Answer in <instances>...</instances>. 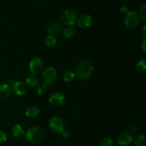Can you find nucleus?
<instances>
[{"mask_svg": "<svg viewBox=\"0 0 146 146\" xmlns=\"http://www.w3.org/2000/svg\"><path fill=\"white\" fill-rule=\"evenodd\" d=\"M94 72V66L90 61L83 60L80 61L76 66V75L81 80L88 79L92 76Z\"/></svg>", "mask_w": 146, "mask_h": 146, "instance_id": "obj_1", "label": "nucleus"}, {"mask_svg": "<svg viewBox=\"0 0 146 146\" xmlns=\"http://www.w3.org/2000/svg\"><path fill=\"white\" fill-rule=\"evenodd\" d=\"M25 137L27 141L31 144L41 143L45 138L44 131L38 127H31L27 131Z\"/></svg>", "mask_w": 146, "mask_h": 146, "instance_id": "obj_2", "label": "nucleus"}, {"mask_svg": "<svg viewBox=\"0 0 146 146\" xmlns=\"http://www.w3.org/2000/svg\"><path fill=\"white\" fill-rule=\"evenodd\" d=\"M48 125L51 131L56 134H61L65 131V124L64 121L58 116H54L51 118Z\"/></svg>", "mask_w": 146, "mask_h": 146, "instance_id": "obj_3", "label": "nucleus"}, {"mask_svg": "<svg viewBox=\"0 0 146 146\" xmlns=\"http://www.w3.org/2000/svg\"><path fill=\"white\" fill-rule=\"evenodd\" d=\"M61 19L65 25L71 27L76 23L77 17L75 11L70 9H64L61 13Z\"/></svg>", "mask_w": 146, "mask_h": 146, "instance_id": "obj_4", "label": "nucleus"}, {"mask_svg": "<svg viewBox=\"0 0 146 146\" xmlns=\"http://www.w3.org/2000/svg\"><path fill=\"white\" fill-rule=\"evenodd\" d=\"M57 78V71L54 67H49L44 70L41 75V79L44 84L46 85H51L56 81Z\"/></svg>", "mask_w": 146, "mask_h": 146, "instance_id": "obj_5", "label": "nucleus"}, {"mask_svg": "<svg viewBox=\"0 0 146 146\" xmlns=\"http://www.w3.org/2000/svg\"><path fill=\"white\" fill-rule=\"evenodd\" d=\"M139 24V16L135 11H128L125 19V24L130 29L136 28Z\"/></svg>", "mask_w": 146, "mask_h": 146, "instance_id": "obj_6", "label": "nucleus"}, {"mask_svg": "<svg viewBox=\"0 0 146 146\" xmlns=\"http://www.w3.org/2000/svg\"><path fill=\"white\" fill-rule=\"evenodd\" d=\"M44 66V64L41 58H34L31 61L29 64V69L32 74H36L41 71Z\"/></svg>", "mask_w": 146, "mask_h": 146, "instance_id": "obj_7", "label": "nucleus"}, {"mask_svg": "<svg viewBox=\"0 0 146 146\" xmlns=\"http://www.w3.org/2000/svg\"><path fill=\"white\" fill-rule=\"evenodd\" d=\"M65 100V96L64 94L61 93H54L52 95L50 96L49 99H48V102L51 104L52 106L54 107H58L61 106L64 102Z\"/></svg>", "mask_w": 146, "mask_h": 146, "instance_id": "obj_8", "label": "nucleus"}, {"mask_svg": "<svg viewBox=\"0 0 146 146\" xmlns=\"http://www.w3.org/2000/svg\"><path fill=\"white\" fill-rule=\"evenodd\" d=\"M92 22V17H91V16L88 15V14H84V15L81 16L76 21L78 27L83 29L91 27Z\"/></svg>", "mask_w": 146, "mask_h": 146, "instance_id": "obj_9", "label": "nucleus"}, {"mask_svg": "<svg viewBox=\"0 0 146 146\" xmlns=\"http://www.w3.org/2000/svg\"><path fill=\"white\" fill-rule=\"evenodd\" d=\"M12 91L17 96H21L27 93V87L26 84L23 82L17 81V82H14V84H12Z\"/></svg>", "mask_w": 146, "mask_h": 146, "instance_id": "obj_10", "label": "nucleus"}, {"mask_svg": "<svg viewBox=\"0 0 146 146\" xmlns=\"http://www.w3.org/2000/svg\"><path fill=\"white\" fill-rule=\"evenodd\" d=\"M117 141H118V143L121 145L126 146L132 143V135L129 134L128 133H122L118 136Z\"/></svg>", "mask_w": 146, "mask_h": 146, "instance_id": "obj_11", "label": "nucleus"}, {"mask_svg": "<svg viewBox=\"0 0 146 146\" xmlns=\"http://www.w3.org/2000/svg\"><path fill=\"white\" fill-rule=\"evenodd\" d=\"M11 88L7 84L0 85V101H5L9 98L11 95Z\"/></svg>", "mask_w": 146, "mask_h": 146, "instance_id": "obj_12", "label": "nucleus"}, {"mask_svg": "<svg viewBox=\"0 0 146 146\" xmlns=\"http://www.w3.org/2000/svg\"><path fill=\"white\" fill-rule=\"evenodd\" d=\"M61 24L58 21H53L48 24V27L47 28V33L51 35H58L61 31Z\"/></svg>", "mask_w": 146, "mask_h": 146, "instance_id": "obj_13", "label": "nucleus"}, {"mask_svg": "<svg viewBox=\"0 0 146 146\" xmlns=\"http://www.w3.org/2000/svg\"><path fill=\"white\" fill-rule=\"evenodd\" d=\"M25 114L27 116L29 117V118H35L39 114V109L36 106H31L27 108Z\"/></svg>", "mask_w": 146, "mask_h": 146, "instance_id": "obj_14", "label": "nucleus"}, {"mask_svg": "<svg viewBox=\"0 0 146 146\" xmlns=\"http://www.w3.org/2000/svg\"><path fill=\"white\" fill-rule=\"evenodd\" d=\"M11 133H12V135L14 137H16V138H19V137H21L24 135V131L21 125H19V124H16L11 128Z\"/></svg>", "mask_w": 146, "mask_h": 146, "instance_id": "obj_15", "label": "nucleus"}, {"mask_svg": "<svg viewBox=\"0 0 146 146\" xmlns=\"http://www.w3.org/2000/svg\"><path fill=\"white\" fill-rule=\"evenodd\" d=\"M76 78V74L72 71H65L63 74V79L66 82H71V81H74Z\"/></svg>", "mask_w": 146, "mask_h": 146, "instance_id": "obj_16", "label": "nucleus"}, {"mask_svg": "<svg viewBox=\"0 0 146 146\" xmlns=\"http://www.w3.org/2000/svg\"><path fill=\"white\" fill-rule=\"evenodd\" d=\"M26 82L29 86L36 87L38 86L39 81H38L37 77L34 76H29L27 78H26Z\"/></svg>", "mask_w": 146, "mask_h": 146, "instance_id": "obj_17", "label": "nucleus"}, {"mask_svg": "<svg viewBox=\"0 0 146 146\" xmlns=\"http://www.w3.org/2000/svg\"><path fill=\"white\" fill-rule=\"evenodd\" d=\"M134 146H146V138L145 135H137L134 140Z\"/></svg>", "mask_w": 146, "mask_h": 146, "instance_id": "obj_18", "label": "nucleus"}, {"mask_svg": "<svg viewBox=\"0 0 146 146\" xmlns=\"http://www.w3.org/2000/svg\"><path fill=\"white\" fill-rule=\"evenodd\" d=\"M45 44L48 47L54 46L56 44V38L55 36L48 34L46 38Z\"/></svg>", "mask_w": 146, "mask_h": 146, "instance_id": "obj_19", "label": "nucleus"}, {"mask_svg": "<svg viewBox=\"0 0 146 146\" xmlns=\"http://www.w3.org/2000/svg\"><path fill=\"white\" fill-rule=\"evenodd\" d=\"M74 30L72 27H68L64 29L62 31V35L64 38H69L74 36Z\"/></svg>", "mask_w": 146, "mask_h": 146, "instance_id": "obj_20", "label": "nucleus"}, {"mask_svg": "<svg viewBox=\"0 0 146 146\" xmlns=\"http://www.w3.org/2000/svg\"><path fill=\"white\" fill-rule=\"evenodd\" d=\"M136 68L140 72H145L146 71V61L145 60H141L138 61V64H136Z\"/></svg>", "mask_w": 146, "mask_h": 146, "instance_id": "obj_21", "label": "nucleus"}, {"mask_svg": "<svg viewBox=\"0 0 146 146\" xmlns=\"http://www.w3.org/2000/svg\"><path fill=\"white\" fill-rule=\"evenodd\" d=\"M113 143L111 138H105L102 139V141L100 142L99 146H113Z\"/></svg>", "mask_w": 146, "mask_h": 146, "instance_id": "obj_22", "label": "nucleus"}, {"mask_svg": "<svg viewBox=\"0 0 146 146\" xmlns=\"http://www.w3.org/2000/svg\"><path fill=\"white\" fill-rule=\"evenodd\" d=\"M46 90L47 85L46 84H44V83H42V84H41L40 85H38V87H37V93H38L39 95H42L44 93H46Z\"/></svg>", "mask_w": 146, "mask_h": 146, "instance_id": "obj_23", "label": "nucleus"}, {"mask_svg": "<svg viewBox=\"0 0 146 146\" xmlns=\"http://www.w3.org/2000/svg\"><path fill=\"white\" fill-rule=\"evenodd\" d=\"M139 15L141 19L143 21H146V6L143 5L141 7L139 11Z\"/></svg>", "mask_w": 146, "mask_h": 146, "instance_id": "obj_24", "label": "nucleus"}, {"mask_svg": "<svg viewBox=\"0 0 146 146\" xmlns=\"http://www.w3.org/2000/svg\"><path fill=\"white\" fill-rule=\"evenodd\" d=\"M127 130L129 133V134H135L136 132V127H135V124H133L131 123H128L127 124Z\"/></svg>", "mask_w": 146, "mask_h": 146, "instance_id": "obj_25", "label": "nucleus"}, {"mask_svg": "<svg viewBox=\"0 0 146 146\" xmlns=\"http://www.w3.org/2000/svg\"><path fill=\"white\" fill-rule=\"evenodd\" d=\"M7 140V135L4 131H0V143L6 142Z\"/></svg>", "mask_w": 146, "mask_h": 146, "instance_id": "obj_26", "label": "nucleus"}, {"mask_svg": "<svg viewBox=\"0 0 146 146\" xmlns=\"http://www.w3.org/2000/svg\"><path fill=\"white\" fill-rule=\"evenodd\" d=\"M120 11H121V12L123 13V14H126L129 11H128V8H127L125 6H123V7H121V9H120Z\"/></svg>", "mask_w": 146, "mask_h": 146, "instance_id": "obj_27", "label": "nucleus"}, {"mask_svg": "<svg viewBox=\"0 0 146 146\" xmlns=\"http://www.w3.org/2000/svg\"><path fill=\"white\" fill-rule=\"evenodd\" d=\"M63 137L65 138H68L70 137V133L67 131H64V132L62 133Z\"/></svg>", "mask_w": 146, "mask_h": 146, "instance_id": "obj_28", "label": "nucleus"}, {"mask_svg": "<svg viewBox=\"0 0 146 146\" xmlns=\"http://www.w3.org/2000/svg\"><path fill=\"white\" fill-rule=\"evenodd\" d=\"M145 44H146V38H143V40L141 42V46H142L143 51H145Z\"/></svg>", "mask_w": 146, "mask_h": 146, "instance_id": "obj_29", "label": "nucleus"}, {"mask_svg": "<svg viewBox=\"0 0 146 146\" xmlns=\"http://www.w3.org/2000/svg\"><path fill=\"white\" fill-rule=\"evenodd\" d=\"M141 33H142V34L143 36H146V26L145 25L143 26V27L142 28Z\"/></svg>", "mask_w": 146, "mask_h": 146, "instance_id": "obj_30", "label": "nucleus"}, {"mask_svg": "<svg viewBox=\"0 0 146 146\" xmlns=\"http://www.w3.org/2000/svg\"><path fill=\"white\" fill-rule=\"evenodd\" d=\"M41 1H42V0H41Z\"/></svg>", "mask_w": 146, "mask_h": 146, "instance_id": "obj_31", "label": "nucleus"}, {"mask_svg": "<svg viewBox=\"0 0 146 146\" xmlns=\"http://www.w3.org/2000/svg\"><path fill=\"white\" fill-rule=\"evenodd\" d=\"M0 146H1V145H0Z\"/></svg>", "mask_w": 146, "mask_h": 146, "instance_id": "obj_32", "label": "nucleus"}]
</instances>
